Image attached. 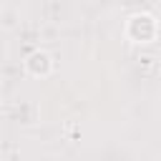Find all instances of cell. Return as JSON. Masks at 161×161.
Masks as SVG:
<instances>
[{"label":"cell","instance_id":"6da1fadb","mask_svg":"<svg viewBox=\"0 0 161 161\" xmlns=\"http://www.w3.org/2000/svg\"><path fill=\"white\" fill-rule=\"evenodd\" d=\"M123 30H126V38H128L131 43H138V45H143V43H153L156 35H158V20H156V15L141 10V13L128 15Z\"/></svg>","mask_w":161,"mask_h":161},{"label":"cell","instance_id":"7a4b0ae2","mask_svg":"<svg viewBox=\"0 0 161 161\" xmlns=\"http://www.w3.org/2000/svg\"><path fill=\"white\" fill-rule=\"evenodd\" d=\"M23 68H25V73L30 78H48L53 73V58L45 50H33L23 60Z\"/></svg>","mask_w":161,"mask_h":161}]
</instances>
